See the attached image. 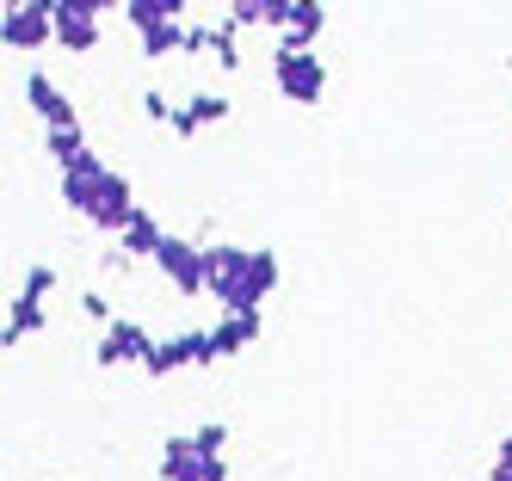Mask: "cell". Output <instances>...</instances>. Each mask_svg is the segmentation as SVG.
I'll use <instances>...</instances> for the list:
<instances>
[{
  "instance_id": "cell-1",
  "label": "cell",
  "mask_w": 512,
  "mask_h": 481,
  "mask_svg": "<svg viewBox=\"0 0 512 481\" xmlns=\"http://www.w3.org/2000/svg\"><path fill=\"white\" fill-rule=\"evenodd\" d=\"M204 278H210V303L223 315L260 309L278 290L284 266L272 247H235V241H204Z\"/></svg>"
},
{
  "instance_id": "cell-2",
  "label": "cell",
  "mask_w": 512,
  "mask_h": 481,
  "mask_svg": "<svg viewBox=\"0 0 512 481\" xmlns=\"http://www.w3.org/2000/svg\"><path fill=\"white\" fill-rule=\"evenodd\" d=\"M272 87H278L290 105L315 111V105L327 99V68H321L315 50H278V56H272Z\"/></svg>"
},
{
  "instance_id": "cell-3",
  "label": "cell",
  "mask_w": 512,
  "mask_h": 481,
  "mask_svg": "<svg viewBox=\"0 0 512 481\" xmlns=\"http://www.w3.org/2000/svg\"><path fill=\"white\" fill-rule=\"evenodd\" d=\"M112 13V0H50V19H56V44L68 56H93L99 50V19Z\"/></svg>"
},
{
  "instance_id": "cell-4",
  "label": "cell",
  "mask_w": 512,
  "mask_h": 481,
  "mask_svg": "<svg viewBox=\"0 0 512 481\" xmlns=\"http://www.w3.org/2000/svg\"><path fill=\"white\" fill-rule=\"evenodd\" d=\"M223 352H216V340H210V327H186V333H167V340H155L149 346V358H142V370L149 377H173V370H186V364H216Z\"/></svg>"
},
{
  "instance_id": "cell-5",
  "label": "cell",
  "mask_w": 512,
  "mask_h": 481,
  "mask_svg": "<svg viewBox=\"0 0 512 481\" xmlns=\"http://www.w3.org/2000/svg\"><path fill=\"white\" fill-rule=\"evenodd\" d=\"M0 44H7V50H44V44H56L50 0H7V13H0Z\"/></svg>"
},
{
  "instance_id": "cell-6",
  "label": "cell",
  "mask_w": 512,
  "mask_h": 481,
  "mask_svg": "<svg viewBox=\"0 0 512 481\" xmlns=\"http://www.w3.org/2000/svg\"><path fill=\"white\" fill-rule=\"evenodd\" d=\"M161 278L179 290V296H210V278H204V241H186V235H167L161 253H155Z\"/></svg>"
},
{
  "instance_id": "cell-7",
  "label": "cell",
  "mask_w": 512,
  "mask_h": 481,
  "mask_svg": "<svg viewBox=\"0 0 512 481\" xmlns=\"http://www.w3.org/2000/svg\"><path fill=\"white\" fill-rule=\"evenodd\" d=\"M149 346H155V333L142 327V321H130V315H118L112 327L99 333V346H93V364H99V370H118V364H142V358H149Z\"/></svg>"
},
{
  "instance_id": "cell-8",
  "label": "cell",
  "mask_w": 512,
  "mask_h": 481,
  "mask_svg": "<svg viewBox=\"0 0 512 481\" xmlns=\"http://www.w3.org/2000/svg\"><path fill=\"white\" fill-rule=\"evenodd\" d=\"M25 105L44 118V130H75V124H81L75 99H68V93L56 87V74H44V68H31V74H25Z\"/></svg>"
},
{
  "instance_id": "cell-9",
  "label": "cell",
  "mask_w": 512,
  "mask_h": 481,
  "mask_svg": "<svg viewBox=\"0 0 512 481\" xmlns=\"http://www.w3.org/2000/svg\"><path fill=\"white\" fill-rule=\"evenodd\" d=\"M105 179H112V167H105L93 148H87L81 161H68V167H62V210L87 216V210L99 204V192H105Z\"/></svg>"
},
{
  "instance_id": "cell-10",
  "label": "cell",
  "mask_w": 512,
  "mask_h": 481,
  "mask_svg": "<svg viewBox=\"0 0 512 481\" xmlns=\"http://www.w3.org/2000/svg\"><path fill=\"white\" fill-rule=\"evenodd\" d=\"M161 241H167L161 216H155V210H136V216L124 222V235H118V253H124V259H155Z\"/></svg>"
},
{
  "instance_id": "cell-11",
  "label": "cell",
  "mask_w": 512,
  "mask_h": 481,
  "mask_svg": "<svg viewBox=\"0 0 512 481\" xmlns=\"http://www.w3.org/2000/svg\"><path fill=\"white\" fill-rule=\"evenodd\" d=\"M210 340H216V352H223V358H241L253 340H260V309H241V315H216Z\"/></svg>"
},
{
  "instance_id": "cell-12",
  "label": "cell",
  "mask_w": 512,
  "mask_h": 481,
  "mask_svg": "<svg viewBox=\"0 0 512 481\" xmlns=\"http://www.w3.org/2000/svg\"><path fill=\"white\" fill-rule=\"evenodd\" d=\"M229 118V99L223 93H198V99H186V105H179V118H173V136H204L210 124H223Z\"/></svg>"
},
{
  "instance_id": "cell-13",
  "label": "cell",
  "mask_w": 512,
  "mask_h": 481,
  "mask_svg": "<svg viewBox=\"0 0 512 481\" xmlns=\"http://www.w3.org/2000/svg\"><path fill=\"white\" fill-rule=\"evenodd\" d=\"M321 31H327V7H321V0H297V7H290L284 37H278V50H315Z\"/></svg>"
},
{
  "instance_id": "cell-14",
  "label": "cell",
  "mask_w": 512,
  "mask_h": 481,
  "mask_svg": "<svg viewBox=\"0 0 512 481\" xmlns=\"http://www.w3.org/2000/svg\"><path fill=\"white\" fill-rule=\"evenodd\" d=\"M198 463H204V451L192 444V432H167V438H161V463H155L161 481H192Z\"/></svg>"
},
{
  "instance_id": "cell-15",
  "label": "cell",
  "mask_w": 512,
  "mask_h": 481,
  "mask_svg": "<svg viewBox=\"0 0 512 481\" xmlns=\"http://www.w3.org/2000/svg\"><path fill=\"white\" fill-rule=\"evenodd\" d=\"M124 25L130 31H149V25H167V19H186L192 7H186V0H124Z\"/></svg>"
},
{
  "instance_id": "cell-16",
  "label": "cell",
  "mask_w": 512,
  "mask_h": 481,
  "mask_svg": "<svg viewBox=\"0 0 512 481\" xmlns=\"http://www.w3.org/2000/svg\"><path fill=\"white\" fill-rule=\"evenodd\" d=\"M136 44H142V56H149V62H161V56H179V50H186V19H167V25L136 31Z\"/></svg>"
},
{
  "instance_id": "cell-17",
  "label": "cell",
  "mask_w": 512,
  "mask_h": 481,
  "mask_svg": "<svg viewBox=\"0 0 512 481\" xmlns=\"http://www.w3.org/2000/svg\"><path fill=\"white\" fill-rule=\"evenodd\" d=\"M44 327V303H25V296H13V309H7V327H0V346H19V340H31V333Z\"/></svg>"
},
{
  "instance_id": "cell-18",
  "label": "cell",
  "mask_w": 512,
  "mask_h": 481,
  "mask_svg": "<svg viewBox=\"0 0 512 481\" xmlns=\"http://www.w3.org/2000/svg\"><path fill=\"white\" fill-rule=\"evenodd\" d=\"M44 148H50V161H56V173H62L68 161L87 155V136H81V124H75V130H44Z\"/></svg>"
},
{
  "instance_id": "cell-19",
  "label": "cell",
  "mask_w": 512,
  "mask_h": 481,
  "mask_svg": "<svg viewBox=\"0 0 512 481\" xmlns=\"http://www.w3.org/2000/svg\"><path fill=\"white\" fill-rule=\"evenodd\" d=\"M62 284V272L56 266H25V278H19V296H25V303H44V296Z\"/></svg>"
},
{
  "instance_id": "cell-20",
  "label": "cell",
  "mask_w": 512,
  "mask_h": 481,
  "mask_svg": "<svg viewBox=\"0 0 512 481\" xmlns=\"http://www.w3.org/2000/svg\"><path fill=\"white\" fill-rule=\"evenodd\" d=\"M192 444H198L204 457H223L229 451V426L223 420H204V426H192Z\"/></svg>"
},
{
  "instance_id": "cell-21",
  "label": "cell",
  "mask_w": 512,
  "mask_h": 481,
  "mask_svg": "<svg viewBox=\"0 0 512 481\" xmlns=\"http://www.w3.org/2000/svg\"><path fill=\"white\" fill-rule=\"evenodd\" d=\"M235 37H241V31H235V25L223 19V25H216V50H210V56H216V62H223L229 74L241 68V44H235Z\"/></svg>"
},
{
  "instance_id": "cell-22",
  "label": "cell",
  "mask_w": 512,
  "mask_h": 481,
  "mask_svg": "<svg viewBox=\"0 0 512 481\" xmlns=\"http://www.w3.org/2000/svg\"><path fill=\"white\" fill-rule=\"evenodd\" d=\"M229 25H235V31L266 25V0H235V7H229Z\"/></svg>"
},
{
  "instance_id": "cell-23",
  "label": "cell",
  "mask_w": 512,
  "mask_h": 481,
  "mask_svg": "<svg viewBox=\"0 0 512 481\" xmlns=\"http://www.w3.org/2000/svg\"><path fill=\"white\" fill-rule=\"evenodd\" d=\"M142 111H149L155 124H167V130H173V118H179V105H173V99H167L161 87H149V93H142Z\"/></svg>"
},
{
  "instance_id": "cell-24",
  "label": "cell",
  "mask_w": 512,
  "mask_h": 481,
  "mask_svg": "<svg viewBox=\"0 0 512 481\" xmlns=\"http://www.w3.org/2000/svg\"><path fill=\"white\" fill-rule=\"evenodd\" d=\"M216 50V25H186V56H210Z\"/></svg>"
},
{
  "instance_id": "cell-25",
  "label": "cell",
  "mask_w": 512,
  "mask_h": 481,
  "mask_svg": "<svg viewBox=\"0 0 512 481\" xmlns=\"http://www.w3.org/2000/svg\"><path fill=\"white\" fill-rule=\"evenodd\" d=\"M81 309H87L93 321H105V327H112V321H118V315H112V303H105V296H99V290H81Z\"/></svg>"
},
{
  "instance_id": "cell-26",
  "label": "cell",
  "mask_w": 512,
  "mask_h": 481,
  "mask_svg": "<svg viewBox=\"0 0 512 481\" xmlns=\"http://www.w3.org/2000/svg\"><path fill=\"white\" fill-rule=\"evenodd\" d=\"M192 481H229V463H223V457H204Z\"/></svg>"
},
{
  "instance_id": "cell-27",
  "label": "cell",
  "mask_w": 512,
  "mask_h": 481,
  "mask_svg": "<svg viewBox=\"0 0 512 481\" xmlns=\"http://www.w3.org/2000/svg\"><path fill=\"white\" fill-rule=\"evenodd\" d=\"M494 469H512V432L500 438V451H494Z\"/></svg>"
},
{
  "instance_id": "cell-28",
  "label": "cell",
  "mask_w": 512,
  "mask_h": 481,
  "mask_svg": "<svg viewBox=\"0 0 512 481\" xmlns=\"http://www.w3.org/2000/svg\"><path fill=\"white\" fill-rule=\"evenodd\" d=\"M488 481H512V469H488Z\"/></svg>"
}]
</instances>
